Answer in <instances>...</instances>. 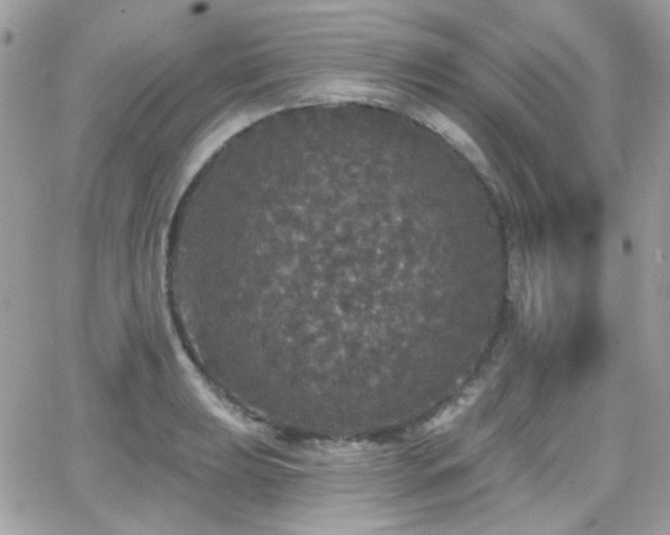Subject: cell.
I'll return each mask as SVG.
<instances>
[{"mask_svg":"<svg viewBox=\"0 0 670 535\" xmlns=\"http://www.w3.org/2000/svg\"><path fill=\"white\" fill-rule=\"evenodd\" d=\"M430 124L440 134L444 135L458 151L472 162L485 176H489V163L483 151L474 143L472 138L460 127L456 126L450 119L437 112L429 116Z\"/></svg>","mask_w":670,"mask_h":535,"instance_id":"6da1fadb","label":"cell"}]
</instances>
